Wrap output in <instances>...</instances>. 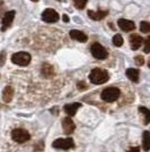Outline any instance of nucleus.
<instances>
[{
    "label": "nucleus",
    "mask_w": 150,
    "mask_h": 152,
    "mask_svg": "<svg viewBox=\"0 0 150 152\" xmlns=\"http://www.w3.org/2000/svg\"><path fill=\"white\" fill-rule=\"evenodd\" d=\"M88 78H89L90 83H93V84H104L110 80V75L105 69L94 68L90 72Z\"/></svg>",
    "instance_id": "nucleus-1"
},
{
    "label": "nucleus",
    "mask_w": 150,
    "mask_h": 152,
    "mask_svg": "<svg viewBox=\"0 0 150 152\" xmlns=\"http://www.w3.org/2000/svg\"><path fill=\"white\" fill-rule=\"evenodd\" d=\"M120 94H121L120 90L112 86V88H106L105 90H103V92L100 93V98L105 102H114L120 98Z\"/></svg>",
    "instance_id": "nucleus-2"
},
{
    "label": "nucleus",
    "mask_w": 150,
    "mask_h": 152,
    "mask_svg": "<svg viewBox=\"0 0 150 152\" xmlns=\"http://www.w3.org/2000/svg\"><path fill=\"white\" fill-rule=\"evenodd\" d=\"M31 55L28 52H25V51H19V52H16L12 56V61L18 66H27L31 63Z\"/></svg>",
    "instance_id": "nucleus-3"
},
{
    "label": "nucleus",
    "mask_w": 150,
    "mask_h": 152,
    "mask_svg": "<svg viewBox=\"0 0 150 152\" xmlns=\"http://www.w3.org/2000/svg\"><path fill=\"white\" fill-rule=\"evenodd\" d=\"M12 139L16 143H25L31 140V134L24 128H15L12 132Z\"/></svg>",
    "instance_id": "nucleus-4"
},
{
    "label": "nucleus",
    "mask_w": 150,
    "mask_h": 152,
    "mask_svg": "<svg viewBox=\"0 0 150 152\" xmlns=\"http://www.w3.org/2000/svg\"><path fill=\"white\" fill-rule=\"evenodd\" d=\"M75 146V142L74 140L67 137V139H56L53 143H52V148L58 149V150H69L71 148Z\"/></svg>",
    "instance_id": "nucleus-5"
},
{
    "label": "nucleus",
    "mask_w": 150,
    "mask_h": 152,
    "mask_svg": "<svg viewBox=\"0 0 150 152\" xmlns=\"http://www.w3.org/2000/svg\"><path fill=\"white\" fill-rule=\"evenodd\" d=\"M90 51H92V55L94 56V58L98 59V60H104L108 56V52L106 51V49L100 43H94L90 47Z\"/></svg>",
    "instance_id": "nucleus-6"
},
{
    "label": "nucleus",
    "mask_w": 150,
    "mask_h": 152,
    "mask_svg": "<svg viewBox=\"0 0 150 152\" xmlns=\"http://www.w3.org/2000/svg\"><path fill=\"white\" fill-rule=\"evenodd\" d=\"M59 18H60V16L54 9L48 8L42 13V19L46 23H56L59 20Z\"/></svg>",
    "instance_id": "nucleus-7"
},
{
    "label": "nucleus",
    "mask_w": 150,
    "mask_h": 152,
    "mask_svg": "<svg viewBox=\"0 0 150 152\" xmlns=\"http://www.w3.org/2000/svg\"><path fill=\"white\" fill-rule=\"evenodd\" d=\"M15 15H16V13H15L14 10L7 12V13L5 14V16H4V18H2V22H1V30L4 32L12 25L14 18H15Z\"/></svg>",
    "instance_id": "nucleus-8"
},
{
    "label": "nucleus",
    "mask_w": 150,
    "mask_h": 152,
    "mask_svg": "<svg viewBox=\"0 0 150 152\" xmlns=\"http://www.w3.org/2000/svg\"><path fill=\"white\" fill-rule=\"evenodd\" d=\"M62 128H63V132L67 134V135H70V134L74 133V132H75L76 125H75V123H74V121H72V118H70V117L63 118Z\"/></svg>",
    "instance_id": "nucleus-9"
},
{
    "label": "nucleus",
    "mask_w": 150,
    "mask_h": 152,
    "mask_svg": "<svg viewBox=\"0 0 150 152\" xmlns=\"http://www.w3.org/2000/svg\"><path fill=\"white\" fill-rule=\"evenodd\" d=\"M118 24H119L120 28L124 32H131L136 28V24H134V22H132V20H128V19H124V18L119 19Z\"/></svg>",
    "instance_id": "nucleus-10"
},
{
    "label": "nucleus",
    "mask_w": 150,
    "mask_h": 152,
    "mask_svg": "<svg viewBox=\"0 0 150 152\" xmlns=\"http://www.w3.org/2000/svg\"><path fill=\"white\" fill-rule=\"evenodd\" d=\"M144 43V39L139 34H132L130 35V45L132 50H138Z\"/></svg>",
    "instance_id": "nucleus-11"
},
{
    "label": "nucleus",
    "mask_w": 150,
    "mask_h": 152,
    "mask_svg": "<svg viewBox=\"0 0 150 152\" xmlns=\"http://www.w3.org/2000/svg\"><path fill=\"white\" fill-rule=\"evenodd\" d=\"M41 74L45 78H52L56 74V72H54L53 66H51L50 64H43L41 68Z\"/></svg>",
    "instance_id": "nucleus-12"
},
{
    "label": "nucleus",
    "mask_w": 150,
    "mask_h": 152,
    "mask_svg": "<svg viewBox=\"0 0 150 152\" xmlns=\"http://www.w3.org/2000/svg\"><path fill=\"white\" fill-rule=\"evenodd\" d=\"M70 37L71 39H74L76 41H79V42H87L88 37L81 31H78V30H71L70 31Z\"/></svg>",
    "instance_id": "nucleus-13"
},
{
    "label": "nucleus",
    "mask_w": 150,
    "mask_h": 152,
    "mask_svg": "<svg viewBox=\"0 0 150 152\" xmlns=\"http://www.w3.org/2000/svg\"><path fill=\"white\" fill-rule=\"evenodd\" d=\"M80 107H81V103L75 102V103H68V104H66L63 109H64V113L67 115H69V116H75L77 110Z\"/></svg>",
    "instance_id": "nucleus-14"
},
{
    "label": "nucleus",
    "mask_w": 150,
    "mask_h": 152,
    "mask_svg": "<svg viewBox=\"0 0 150 152\" xmlns=\"http://www.w3.org/2000/svg\"><path fill=\"white\" fill-rule=\"evenodd\" d=\"M88 16L94 20H100V19L105 18L107 15H108V12L107 10H97V12H94V10H88Z\"/></svg>",
    "instance_id": "nucleus-15"
},
{
    "label": "nucleus",
    "mask_w": 150,
    "mask_h": 152,
    "mask_svg": "<svg viewBox=\"0 0 150 152\" xmlns=\"http://www.w3.org/2000/svg\"><path fill=\"white\" fill-rule=\"evenodd\" d=\"M14 96V89L12 86H6L4 91H2V100L6 102V103H9L12 101Z\"/></svg>",
    "instance_id": "nucleus-16"
},
{
    "label": "nucleus",
    "mask_w": 150,
    "mask_h": 152,
    "mask_svg": "<svg viewBox=\"0 0 150 152\" xmlns=\"http://www.w3.org/2000/svg\"><path fill=\"white\" fill-rule=\"evenodd\" d=\"M142 149L144 152L150 151V133L148 131L142 133Z\"/></svg>",
    "instance_id": "nucleus-17"
},
{
    "label": "nucleus",
    "mask_w": 150,
    "mask_h": 152,
    "mask_svg": "<svg viewBox=\"0 0 150 152\" xmlns=\"http://www.w3.org/2000/svg\"><path fill=\"white\" fill-rule=\"evenodd\" d=\"M139 75H140V72L136 68H128L126 69V76L129 77V80H131L132 82L137 83L139 81Z\"/></svg>",
    "instance_id": "nucleus-18"
},
{
    "label": "nucleus",
    "mask_w": 150,
    "mask_h": 152,
    "mask_svg": "<svg viewBox=\"0 0 150 152\" xmlns=\"http://www.w3.org/2000/svg\"><path fill=\"white\" fill-rule=\"evenodd\" d=\"M139 111L142 114L144 117V125H148L150 123V110L146 107H139Z\"/></svg>",
    "instance_id": "nucleus-19"
},
{
    "label": "nucleus",
    "mask_w": 150,
    "mask_h": 152,
    "mask_svg": "<svg viewBox=\"0 0 150 152\" xmlns=\"http://www.w3.org/2000/svg\"><path fill=\"white\" fill-rule=\"evenodd\" d=\"M113 45L115 47H121L123 45V38H122L121 34H115L113 37Z\"/></svg>",
    "instance_id": "nucleus-20"
},
{
    "label": "nucleus",
    "mask_w": 150,
    "mask_h": 152,
    "mask_svg": "<svg viewBox=\"0 0 150 152\" xmlns=\"http://www.w3.org/2000/svg\"><path fill=\"white\" fill-rule=\"evenodd\" d=\"M140 31L142 33H150V23L149 22H146L142 20L140 23Z\"/></svg>",
    "instance_id": "nucleus-21"
},
{
    "label": "nucleus",
    "mask_w": 150,
    "mask_h": 152,
    "mask_svg": "<svg viewBox=\"0 0 150 152\" xmlns=\"http://www.w3.org/2000/svg\"><path fill=\"white\" fill-rule=\"evenodd\" d=\"M74 4H75V7L77 9H84L86 5H87V0H72Z\"/></svg>",
    "instance_id": "nucleus-22"
},
{
    "label": "nucleus",
    "mask_w": 150,
    "mask_h": 152,
    "mask_svg": "<svg viewBox=\"0 0 150 152\" xmlns=\"http://www.w3.org/2000/svg\"><path fill=\"white\" fill-rule=\"evenodd\" d=\"M144 53H150V37H148L147 40L144 41Z\"/></svg>",
    "instance_id": "nucleus-23"
},
{
    "label": "nucleus",
    "mask_w": 150,
    "mask_h": 152,
    "mask_svg": "<svg viewBox=\"0 0 150 152\" xmlns=\"http://www.w3.org/2000/svg\"><path fill=\"white\" fill-rule=\"evenodd\" d=\"M134 60H136V64L139 65V66H142L144 64V58L142 57V56H140V55L134 58Z\"/></svg>",
    "instance_id": "nucleus-24"
},
{
    "label": "nucleus",
    "mask_w": 150,
    "mask_h": 152,
    "mask_svg": "<svg viewBox=\"0 0 150 152\" xmlns=\"http://www.w3.org/2000/svg\"><path fill=\"white\" fill-rule=\"evenodd\" d=\"M77 88H78V90H86L87 85L85 84V82H78L77 83Z\"/></svg>",
    "instance_id": "nucleus-25"
},
{
    "label": "nucleus",
    "mask_w": 150,
    "mask_h": 152,
    "mask_svg": "<svg viewBox=\"0 0 150 152\" xmlns=\"http://www.w3.org/2000/svg\"><path fill=\"white\" fill-rule=\"evenodd\" d=\"M126 152H140V148L139 146H132Z\"/></svg>",
    "instance_id": "nucleus-26"
},
{
    "label": "nucleus",
    "mask_w": 150,
    "mask_h": 152,
    "mask_svg": "<svg viewBox=\"0 0 150 152\" xmlns=\"http://www.w3.org/2000/svg\"><path fill=\"white\" fill-rule=\"evenodd\" d=\"M4 64H5V52L1 53V65H4Z\"/></svg>",
    "instance_id": "nucleus-27"
},
{
    "label": "nucleus",
    "mask_w": 150,
    "mask_h": 152,
    "mask_svg": "<svg viewBox=\"0 0 150 152\" xmlns=\"http://www.w3.org/2000/svg\"><path fill=\"white\" fill-rule=\"evenodd\" d=\"M63 20H64V22H67V23L69 22V17L67 16V15H63Z\"/></svg>",
    "instance_id": "nucleus-28"
},
{
    "label": "nucleus",
    "mask_w": 150,
    "mask_h": 152,
    "mask_svg": "<svg viewBox=\"0 0 150 152\" xmlns=\"http://www.w3.org/2000/svg\"><path fill=\"white\" fill-rule=\"evenodd\" d=\"M148 67L150 68V58H149V60H148Z\"/></svg>",
    "instance_id": "nucleus-29"
},
{
    "label": "nucleus",
    "mask_w": 150,
    "mask_h": 152,
    "mask_svg": "<svg viewBox=\"0 0 150 152\" xmlns=\"http://www.w3.org/2000/svg\"><path fill=\"white\" fill-rule=\"evenodd\" d=\"M32 1H34V2H36V1H38V0H32Z\"/></svg>",
    "instance_id": "nucleus-30"
},
{
    "label": "nucleus",
    "mask_w": 150,
    "mask_h": 152,
    "mask_svg": "<svg viewBox=\"0 0 150 152\" xmlns=\"http://www.w3.org/2000/svg\"><path fill=\"white\" fill-rule=\"evenodd\" d=\"M58 1H60V0H58Z\"/></svg>",
    "instance_id": "nucleus-31"
}]
</instances>
